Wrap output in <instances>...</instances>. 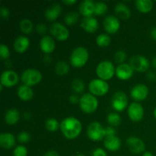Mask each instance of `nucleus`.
<instances>
[{
  "label": "nucleus",
  "instance_id": "ddd939ff",
  "mask_svg": "<svg viewBox=\"0 0 156 156\" xmlns=\"http://www.w3.org/2000/svg\"><path fill=\"white\" fill-rule=\"evenodd\" d=\"M127 114L129 119L134 123H138L144 117V108L138 102H133L128 106Z\"/></svg>",
  "mask_w": 156,
  "mask_h": 156
},
{
  "label": "nucleus",
  "instance_id": "864d4df0",
  "mask_svg": "<svg viewBox=\"0 0 156 156\" xmlns=\"http://www.w3.org/2000/svg\"><path fill=\"white\" fill-rule=\"evenodd\" d=\"M152 65H153V66L156 69V56H155V57L153 58V59H152Z\"/></svg>",
  "mask_w": 156,
  "mask_h": 156
},
{
  "label": "nucleus",
  "instance_id": "4c0bfd02",
  "mask_svg": "<svg viewBox=\"0 0 156 156\" xmlns=\"http://www.w3.org/2000/svg\"><path fill=\"white\" fill-rule=\"evenodd\" d=\"M13 156H27V149L25 146H17L13 150Z\"/></svg>",
  "mask_w": 156,
  "mask_h": 156
},
{
  "label": "nucleus",
  "instance_id": "393cba45",
  "mask_svg": "<svg viewBox=\"0 0 156 156\" xmlns=\"http://www.w3.org/2000/svg\"><path fill=\"white\" fill-rule=\"evenodd\" d=\"M17 95L23 101H29L34 97V91L31 87L25 85H20L17 90Z\"/></svg>",
  "mask_w": 156,
  "mask_h": 156
},
{
  "label": "nucleus",
  "instance_id": "72a5a7b5",
  "mask_svg": "<svg viewBox=\"0 0 156 156\" xmlns=\"http://www.w3.org/2000/svg\"><path fill=\"white\" fill-rule=\"evenodd\" d=\"M72 89L76 94H81L85 90V84L81 79H75L72 82Z\"/></svg>",
  "mask_w": 156,
  "mask_h": 156
},
{
  "label": "nucleus",
  "instance_id": "8fccbe9b",
  "mask_svg": "<svg viewBox=\"0 0 156 156\" xmlns=\"http://www.w3.org/2000/svg\"><path fill=\"white\" fill-rule=\"evenodd\" d=\"M151 37H152V39L156 41V27L152 28V30H151Z\"/></svg>",
  "mask_w": 156,
  "mask_h": 156
},
{
  "label": "nucleus",
  "instance_id": "de8ad7c7",
  "mask_svg": "<svg viewBox=\"0 0 156 156\" xmlns=\"http://www.w3.org/2000/svg\"><path fill=\"white\" fill-rule=\"evenodd\" d=\"M62 3H64L66 5H73L77 3V1L76 0H64V1H62Z\"/></svg>",
  "mask_w": 156,
  "mask_h": 156
},
{
  "label": "nucleus",
  "instance_id": "79ce46f5",
  "mask_svg": "<svg viewBox=\"0 0 156 156\" xmlns=\"http://www.w3.org/2000/svg\"><path fill=\"white\" fill-rule=\"evenodd\" d=\"M91 156H108V154L101 148H97L94 150H93Z\"/></svg>",
  "mask_w": 156,
  "mask_h": 156
},
{
  "label": "nucleus",
  "instance_id": "f03ea898",
  "mask_svg": "<svg viewBox=\"0 0 156 156\" xmlns=\"http://www.w3.org/2000/svg\"><path fill=\"white\" fill-rule=\"evenodd\" d=\"M89 53L84 47H77L72 51L70 55V63L75 68H82L88 62Z\"/></svg>",
  "mask_w": 156,
  "mask_h": 156
},
{
  "label": "nucleus",
  "instance_id": "3c124183",
  "mask_svg": "<svg viewBox=\"0 0 156 156\" xmlns=\"http://www.w3.org/2000/svg\"><path fill=\"white\" fill-rule=\"evenodd\" d=\"M44 61L45 62H47V63H50V61H51V58H50V56L49 55H47V56H44Z\"/></svg>",
  "mask_w": 156,
  "mask_h": 156
},
{
  "label": "nucleus",
  "instance_id": "37998d69",
  "mask_svg": "<svg viewBox=\"0 0 156 156\" xmlns=\"http://www.w3.org/2000/svg\"><path fill=\"white\" fill-rule=\"evenodd\" d=\"M69 100L70 103L73 104V105H77V104H79V101H80V98L78 96V94H73L69 96Z\"/></svg>",
  "mask_w": 156,
  "mask_h": 156
},
{
  "label": "nucleus",
  "instance_id": "09e8293b",
  "mask_svg": "<svg viewBox=\"0 0 156 156\" xmlns=\"http://www.w3.org/2000/svg\"><path fill=\"white\" fill-rule=\"evenodd\" d=\"M23 118L25 120H29L30 118H31V115H30V113L28 112H24L23 114Z\"/></svg>",
  "mask_w": 156,
  "mask_h": 156
},
{
  "label": "nucleus",
  "instance_id": "6e6552de",
  "mask_svg": "<svg viewBox=\"0 0 156 156\" xmlns=\"http://www.w3.org/2000/svg\"><path fill=\"white\" fill-rule=\"evenodd\" d=\"M129 64L134 71L139 73H146L149 68V59L142 55H134L129 59Z\"/></svg>",
  "mask_w": 156,
  "mask_h": 156
},
{
  "label": "nucleus",
  "instance_id": "b1692460",
  "mask_svg": "<svg viewBox=\"0 0 156 156\" xmlns=\"http://www.w3.org/2000/svg\"><path fill=\"white\" fill-rule=\"evenodd\" d=\"M21 114L19 111L16 108H11L9 109L4 115V120L8 125H15L20 120Z\"/></svg>",
  "mask_w": 156,
  "mask_h": 156
},
{
  "label": "nucleus",
  "instance_id": "9b49d317",
  "mask_svg": "<svg viewBox=\"0 0 156 156\" xmlns=\"http://www.w3.org/2000/svg\"><path fill=\"white\" fill-rule=\"evenodd\" d=\"M19 76L16 72L13 70L7 69L2 72L0 78L1 85L5 88H12L18 83Z\"/></svg>",
  "mask_w": 156,
  "mask_h": 156
},
{
  "label": "nucleus",
  "instance_id": "49530a36",
  "mask_svg": "<svg viewBox=\"0 0 156 156\" xmlns=\"http://www.w3.org/2000/svg\"><path fill=\"white\" fill-rule=\"evenodd\" d=\"M44 156H59V153L55 150H50L46 152Z\"/></svg>",
  "mask_w": 156,
  "mask_h": 156
},
{
  "label": "nucleus",
  "instance_id": "412c9836",
  "mask_svg": "<svg viewBox=\"0 0 156 156\" xmlns=\"http://www.w3.org/2000/svg\"><path fill=\"white\" fill-rule=\"evenodd\" d=\"M16 140L11 133H2L0 135V146L4 149H11L15 147Z\"/></svg>",
  "mask_w": 156,
  "mask_h": 156
},
{
  "label": "nucleus",
  "instance_id": "5701e85b",
  "mask_svg": "<svg viewBox=\"0 0 156 156\" xmlns=\"http://www.w3.org/2000/svg\"><path fill=\"white\" fill-rule=\"evenodd\" d=\"M61 12H62V7H61L60 4L54 3V4H53L46 9L44 15H45V17L47 21H54L59 18V16L61 14Z\"/></svg>",
  "mask_w": 156,
  "mask_h": 156
},
{
  "label": "nucleus",
  "instance_id": "6ab92c4d",
  "mask_svg": "<svg viewBox=\"0 0 156 156\" xmlns=\"http://www.w3.org/2000/svg\"><path fill=\"white\" fill-rule=\"evenodd\" d=\"M104 146L108 150L116 152L121 147V140L116 135L106 136L104 140Z\"/></svg>",
  "mask_w": 156,
  "mask_h": 156
},
{
  "label": "nucleus",
  "instance_id": "a211bd4d",
  "mask_svg": "<svg viewBox=\"0 0 156 156\" xmlns=\"http://www.w3.org/2000/svg\"><path fill=\"white\" fill-rule=\"evenodd\" d=\"M80 27L88 33H94L98 28L99 24L94 17H85L81 21Z\"/></svg>",
  "mask_w": 156,
  "mask_h": 156
},
{
  "label": "nucleus",
  "instance_id": "423d86ee",
  "mask_svg": "<svg viewBox=\"0 0 156 156\" xmlns=\"http://www.w3.org/2000/svg\"><path fill=\"white\" fill-rule=\"evenodd\" d=\"M87 136L93 142L101 141L106 137L105 128L99 122H91L87 127Z\"/></svg>",
  "mask_w": 156,
  "mask_h": 156
},
{
  "label": "nucleus",
  "instance_id": "cd10ccee",
  "mask_svg": "<svg viewBox=\"0 0 156 156\" xmlns=\"http://www.w3.org/2000/svg\"><path fill=\"white\" fill-rule=\"evenodd\" d=\"M107 121H108L109 126L116 127V126H118L121 123L122 119L118 113L111 112L107 116Z\"/></svg>",
  "mask_w": 156,
  "mask_h": 156
},
{
  "label": "nucleus",
  "instance_id": "f3484780",
  "mask_svg": "<svg viewBox=\"0 0 156 156\" xmlns=\"http://www.w3.org/2000/svg\"><path fill=\"white\" fill-rule=\"evenodd\" d=\"M40 49L45 54H50L56 49L54 39L49 35H45L40 41Z\"/></svg>",
  "mask_w": 156,
  "mask_h": 156
},
{
  "label": "nucleus",
  "instance_id": "2eb2a0df",
  "mask_svg": "<svg viewBox=\"0 0 156 156\" xmlns=\"http://www.w3.org/2000/svg\"><path fill=\"white\" fill-rule=\"evenodd\" d=\"M103 27L107 33L114 34L120 30V22L117 17L114 15H108L104 20Z\"/></svg>",
  "mask_w": 156,
  "mask_h": 156
},
{
  "label": "nucleus",
  "instance_id": "ea45409f",
  "mask_svg": "<svg viewBox=\"0 0 156 156\" xmlns=\"http://www.w3.org/2000/svg\"><path fill=\"white\" fill-rule=\"evenodd\" d=\"M35 30L40 34H44L47 32V27L46 26L45 24H43V23H39L36 25L35 27Z\"/></svg>",
  "mask_w": 156,
  "mask_h": 156
},
{
  "label": "nucleus",
  "instance_id": "2f4dec72",
  "mask_svg": "<svg viewBox=\"0 0 156 156\" xmlns=\"http://www.w3.org/2000/svg\"><path fill=\"white\" fill-rule=\"evenodd\" d=\"M79 13H77L76 12H70L65 15L64 22H65V24L66 25H75L78 22V21H79Z\"/></svg>",
  "mask_w": 156,
  "mask_h": 156
},
{
  "label": "nucleus",
  "instance_id": "473e14b6",
  "mask_svg": "<svg viewBox=\"0 0 156 156\" xmlns=\"http://www.w3.org/2000/svg\"><path fill=\"white\" fill-rule=\"evenodd\" d=\"M45 128L50 132H56L60 128V123L55 118H49L45 122Z\"/></svg>",
  "mask_w": 156,
  "mask_h": 156
},
{
  "label": "nucleus",
  "instance_id": "58836bf2",
  "mask_svg": "<svg viewBox=\"0 0 156 156\" xmlns=\"http://www.w3.org/2000/svg\"><path fill=\"white\" fill-rule=\"evenodd\" d=\"M18 140L21 143H28L30 140V134L27 131H22L18 133Z\"/></svg>",
  "mask_w": 156,
  "mask_h": 156
},
{
  "label": "nucleus",
  "instance_id": "20e7f679",
  "mask_svg": "<svg viewBox=\"0 0 156 156\" xmlns=\"http://www.w3.org/2000/svg\"><path fill=\"white\" fill-rule=\"evenodd\" d=\"M79 107L85 114H92L98 108V100L91 93H85L80 98Z\"/></svg>",
  "mask_w": 156,
  "mask_h": 156
},
{
  "label": "nucleus",
  "instance_id": "c85d7f7f",
  "mask_svg": "<svg viewBox=\"0 0 156 156\" xmlns=\"http://www.w3.org/2000/svg\"><path fill=\"white\" fill-rule=\"evenodd\" d=\"M96 44L100 47H107L111 44V39L108 34L102 33L98 35L95 39Z\"/></svg>",
  "mask_w": 156,
  "mask_h": 156
},
{
  "label": "nucleus",
  "instance_id": "603ef678",
  "mask_svg": "<svg viewBox=\"0 0 156 156\" xmlns=\"http://www.w3.org/2000/svg\"><path fill=\"white\" fill-rule=\"evenodd\" d=\"M142 156H154V155L152 153V152H149V151H146Z\"/></svg>",
  "mask_w": 156,
  "mask_h": 156
},
{
  "label": "nucleus",
  "instance_id": "9d476101",
  "mask_svg": "<svg viewBox=\"0 0 156 156\" xmlns=\"http://www.w3.org/2000/svg\"><path fill=\"white\" fill-rule=\"evenodd\" d=\"M112 108L117 112H122L128 107V98L122 91H117L113 94L111 100Z\"/></svg>",
  "mask_w": 156,
  "mask_h": 156
},
{
  "label": "nucleus",
  "instance_id": "c9c22d12",
  "mask_svg": "<svg viewBox=\"0 0 156 156\" xmlns=\"http://www.w3.org/2000/svg\"><path fill=\"white\" fill-rule=\"evenodd\" d=\"M126 57H127V55L126 52L123 50H119L114 53V59L117 63L120 65V64L125 63L124 62L126 61Z\"/></svg>",
  "mask_w": 156,
  "mask_h": 156
},
{
  "label": "nucleus",
  "instance_id": "4468645a",
  "mask_svg": "<svg viewBox=\"0 0 156 156\" xmlns=\"http://www.w3.org/2000/svg\"><path fill=\"white\" fill-rule=\"evenodd\" d=\"M149 88L145 84H137L132 88L130 96L136 101H142L147 98L149 95Z\"/></svg>",
  "mask_w": 156,
  "mask_h": 156
},
{
  "label": "nucleus",
  "instance_id": "c03bdc74",
  "mask_svg": "<svg viewBox=\"0 0 156 156\" xmlns=\"http://www.w3.org/2000/svg\"><path fill=\"white\" fill-rule=\"evenodd\" d=\"M105 133H106V136H115L116 135V129L115 128L111 126H108L105 127Z\"/></svg>",
  "mask_w": 156,
  "mask_h": 156
},
{
  "label": "nucleus",
  "instance_id": "7c9ffc66",
  "mask_svg": "<svg viewBox=\"0 0 156 156\" xmlns=\"http://www.w3.org/2000/svg\"><path fill=\"white\" fill-rule=\"evenodd\" d=\"M55 72L59 76H65L69 72V66L65 61H59L55 66Z\"/></svg>",
  "mask_w": 156,
  "mask_h": 156
},
{
  "label": "nucleus",
  "instance_id": "e433bc0d",
  "mask_svg": "<svg viewBox=\"0 0 156 156\" xmlns=\"http://www.w3.org/2000/svg\"><path fill=\"white\" fill-rule=\"evenodd\" d=\"M10 56V50L9 47L4 44H0V58L2 60H6Z\"/></svg>",
  "mask_w": 156,
  "mask_h": 156
},
{
  "label": "nucleus",
  "instance_id": "aec40b11",
  "mask_svg": "<svg viewBox=\"0 0 156 156\" xmlns=\"http://www.w3.org/2000/svg\"><path fill=\"white\" fill-rule=\"evenodd\" d=\"M30 43V40L27 37L18 36L14 41L13 47L17 53H23L28 49Z\"/></svg>",
  "mask_w": 156,
  "mask_h": 156
},
{
  "label": "nucleus",
  "instance_id": "c756f323",
  "mask_svg": "<svg viewBox=\"0 0 156 156\" xmlns=\"http://www.w3.org/2000/svg\"><path fill=\"white\" fill-rule=\"evenodd\" d=\"M19 27L23 33L28 34L33 31L34 24L28 18H24L20 21Z\"/></svg>",
  "mask_w": 156,
  "mask_h": 156
},
{
  "label": "nucleus",
  "instance_id": "7ed1b4c3",
  "mask_svg": "<svg viewBox=\"0 0 156 156\" xmlns=\"http://www.w3.org/2000/svg\"><path fill=\"white\" fill-rule=\"evenodd\" d=\"M95 73L98 79L107 82L111 80L116 74V68L111 61L104 60L98 64Z\"/></svg>",
  "mask_w": 156,
  "mask_h": 156
},
{
  "label": "nucleus",
  "instance_id": "5fc2aeb1",
  "mask_svg": "<svg viewBox=\"0 0 156 156\" xmlns=\"http://www.w3.org/2000/svg\"><path fill=\"white\" fill-rule=\"evenodd\" d=\"M153 114H154V117H155V118L156 119V107L154 109V111H153Z\"/></svg>",
  "mask_w": 156,
  "mask_h": 156
},
{
  "label": "nucleus",
  "instance_id": "39448f33",
  "mask_svg": "<svg viewBox=\"0 0 156 156\" xmlns=\"http://www.w3.org/2000/svg\"><path fill=\"white\" fill-rule=\"evenodd\" d=\"M42 73L36 69H27L21 73V80L23 85L32 87L37 85L42 80Z\"/></svg>",
  "mask_w": 156,
  "mask_h": 156
},
{
  "label": "nucleus",
  "instance_id": "dca6fc26",
  "mask_svg": "<svg viewBox=\"0 0 156 156\" xmlns=\"http://www.w3.org/2000/svg\"><path fill=\"white\" fill-rule=\"evenodd\" d=\"M134 70L133 69L130 65L128 63H123L117 66L116 68V76L117 79L122 81L129 80L133 77Z\"/></svg>",
  "mask_w": 156,
  "mask_h": 156
},
{
  "label": "nucleus",
  "instance_id": "a18cd8bd",
  "mask_svg": "<svg viewBox=\"0 0 156 156\" xmlns=\"http://www.w3.org/2000/svg\"><path fill=\"white\" fill-rule=\"evenodd\" d=\"M147 78L149 81H155L156 79V74L154 72L150 71L147 73Z\"/></svg>",
  "mask_w": 156,
  "mask_h": 156
},
{
  "label": "nucleus",
  "instance_id": "a19ab883",
  "mask_svg": "<svg viewBox=\"0 0 156 156\" xmlns=\"http://www.w3.org/2000/svg\"><path fill=\"white\" fill-rule=\"evenodd\" d=\"M0 16L2 19H9V16H10V11L6 7H3L2 6L0 9Z\"/></svg>",
  "mask_w": 156,
  "mask_h": 156
},
{
  "label": "nucleus",
  "instance_id": "f8f14e48",
  "mask_svg": "<svg viewBox=\"0 0 156 156\" xmlns=\"http://www.w3.org/2000/svg\"><path fill=\"white\" fill-rule=\"evenodd\" d=\"M126 144L132 153L139 155L146 152V145L140 138L136 136H129L126 139Z\"/></svg>",
  "mask_w": 156,
  "mask_h": 156
},
{
  "label": "nucleus",
  "instance_id": "bb28decb",
  "mask_svg": "<svg viewBox=\"0 0 156 156\" xmlns=\"http://www.w3.org/2000/svg\"><path fill=\"white\" fill-rule=\"evenodd\" d=\"M137 10L143 14L150 12L153 9V2L151 0H137L135 2Z\"/></svg>",
  "mask_w": 156,
  "mask_h": 156
},
{
  "label": "nucleus",
  "instance_id": "1a4fd4ad",
  "mask_svg": "<svg viewBox=\"0 0 156 156\" xmlns=\"http://www.w3.org/2000/svg\"><path fill=\"white\" fill-rule=\"evenodd\" d=\"M50 33L55 39L59 41H65L69 37V31L65 24L54 22L50 27Z\"/></svg>",
  "mask_w": 156,
  "mask_h": 156
},
{
  "label": "nucleus",
  "instance_id": "4be33fe9",
  "mask_svg": "<svg viewBox=\"0 0 156 156\" xmlns=\"http://www.w3.org/2000/svg\"><path fill=\"white\" fill-rule=\"evenodd\" d=\"M95 2L91 0H84L79 4V11L82 15L85 17H91L94 14Z\"/></svg>",
  "mask_w": 156,
  "mask_h": 156
},
{
  "label": "nucleus",
  "instance_id": "6e6d98bb",
  "mask_svg": "<svg viewBox=\"0 0 156 156\" xmlns=\"http://www.w3.org/2000/svg\"><path fill=\"white\" fill-rule=\"evenodd\" d=\"M75 156H85V155H83V154H77V155H76Z\"/></svg>",
  "mask_w": 156,
  "mask_h": 156
},
{
  "label": "nucleus",
  "instance_id": "f257e3e1",
  "mask_svg": "<svg viewBox=\"0 0 156 156\" xmlns=\"http://www.w3.org/2000/svg\"><path fill=\"white\" fill-rule=\"evenodd\" d=\"M59 129L66 139L71 140L76 139L80 135L82 130V125L79 119L70 116L61 121Z\"/></svg>",
  "mask_w": 156,
  "mask_h": 156
},
{
  "label": "nucleus",
  "instance_id": "0eeeda50",
  "mask_svg": "<svg viewBox=\"0 0 156 156\" xmlns=\"http://www.w3.org/2000/svg\"><path fill=\"white\" fill-rule=\"evenodd\" d=\"M110 86L108 82L100 79H94L88 84L90 93L95 97H101L108 94Z\"/></svg>",
  "mask_w": 156,
  "mask_h": 156
},
{
  "label": "nucleus",
  "instance_id": "a878e982",
  "mask_svg": "<svg viewBox=\"0 0 156 156\" xmlns=\"http://www.w3.org/2000/svg\"><path fill=\"white\" fill-rule=\"evenodd\" d=\"M114 12L118 18L122 20L129 19L131 16V11L126 4L119 2L114 7Z\"/></svg>",
  "mask_w": 156,
  "mask_h": 156
},
{
  "label": "nucleus",
  "instance_id": "f704fd0d",
  "mask_svg": "<svg viewBox=\"0 0 156 156\" xmlns=\"http://www.w3.org/2000/svg\"><path fill=\"white\" fill-rule=\"evenodd\" d=\"M108 5L104 2H95V6H94V15L101 16L108 12Z\"/></svg>",
  "mask_w": 156,
  "mask_h": 156
}]
</instances>
